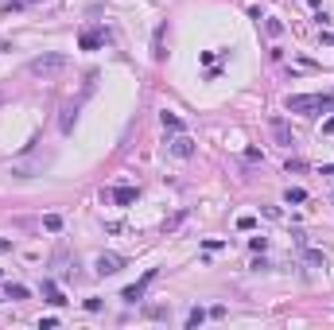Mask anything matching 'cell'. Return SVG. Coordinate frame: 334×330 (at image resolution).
<instances>
[{
	"label": "cell",
	"instance_id": "1",
	"mask_svg": "<svg viewBox=\"0 0 334 330\" xmlns=\"http://www.w3.org/2000/svg\"><path fill=\"white\" fill-rule=\"evenodd\" d=\"M334 97L331 94H291L287 97V113H307V117H319V113H331Z\"/></svg>",
	"mask_w": 334,
	"mask_h": 330
},
{
	"label": "cell",
	"instance_id": "2",
	"mask_svg": "<svg viewBox=\"0 0 334 330\" xmlns=\"http://www.w3.org/2000/svg\"><path fill=\"white\" fill-rule=\"evenodd\" d=\"M70 66V58L62 55V51H43V55H35L31 62H27V74H35V78H58L62 70Z\"/></svg>",
	"mask_w": 334,
	"mask_h": 330
},
{
	"label": "cell",
	"instance_id": "3",
	"mask_svg": "<svg viewBox=\"0 0 334 330\" xmlns=\"http://www.w3.org/2000/svg\"><path fill=\"white\" fill-rule=\"evenodd\" d=\"M156 276H160V268H148V272L140 276L136 283H128V287L120 291V299H124V303H140V299H144V291L152 287V280H156Z\"/></svg>",
	"mask_w": 334,
	"mask_h": 330
},
{
	"label": "cell",
	"instance_id": "4",
	"mask_svg": "<svg viewBox=\"0 0 334 330\" xmlns=\"http://www.w3.org/2000/svg\"><path fill=\"white\" fill-rule=\"evenodd\" d=\"M268 128H272V136H276L280 148H291V144H295V136H291V124H287L284 117H268Z\"/></svg>",
	"mask_w": 334,
	"mask_h": 330
},
{
	"label": "cell",
	"instance_id": "5",
	"mask_svg": "<svg viewBox=\"0 0 334 330\" xmlns=\"http://www.w3.org/2000/svg\"><path fill=\"white\" fill-rule=\"evenodd\" d=\"M167 148H171V156H179V160H191V156H194V140H191L187 132H175V136L167 140Z\"/></svg>",
	"mask_w": 334,
	"mask_h": 330
},
{
	"label": "cell",
	"instance_id": "6",
	"mask_svg": "<svg viewBox=\"0 0 334 330\" xmlns=\"http://www.w3.org/2000/svg\"><path fill=\"white\" fill-rule=\"evenodd\" d=\"M94 268H97V276H117L120 268H124V257H117V253H101V257L94 260Z\"/></svg>",
	"mask_w": 334,
	"mask_h": 330
},
{
	"label": "cell",
	"instance_id": "7",
	"mask_svg": "<svg viewBox=\"0 0 334 330\" xmlns=\"http://www.w3.org/2000/svg\"><path fill=\"white\" fill-rule=\"evenodd\" d=\"M164 55H167V24H160L156 27V39H152V58L164 62Z\"/></svg>",
	"mask_w": 334,
	"mask_h": 330
},
{
	"label": "cell",
	"instance_id": "8",
	"mask_svg": "<svg viewBox=\"0 0 334 330\" xmlns=\"http://www.w3.org/2000/svg\"><path fill=\"white\" fill-rule=\"evenodd\" d=\"M109 198L117 202V206H132V202L140 198V190H136V187H117V190H113Z\"/></svg>",
	"mask_w": 334,
	"mask_h": 330
},
{
	"label": "cell",
	"instance_id": "9",
	"mask_svg": "<svg viewBox=\"0 0 334 330\" xmlns=\"http://www.w3.org/2000/svg\"><path fill=\"white\" fill-rule=\"evenodd\" d=\"M43 299H47V303H55V307H66V295L58 291L55 280H43Z\"/></svg>",
	"mask_w": 334,
	"mask_h": 330
},
{
	"label": "cell",
	"instance_id": "10",
	"mask_svg": "<svg viewBox=\"0 0 334 330\" xmlns=\"http://www.w3.org/2000/svg\"><path fill=\"white\" fill-rule=\"evenodd\" d=\"M78 47H82V51H97V47H101V31H94V27H86V31L78 35Z\"/></svg>",
	"mask_w": 334,
	"mask_h": 330
},
{
	"label": "cell",
	"instance_id": "11",
	"mask_svg": "<svg viewBox=\"0 0 334 330\" xmlns=\"http://www.w3.org/2000/svg\"><path fill=\"white\" fill-rule=\"evenodd\" d=\"M78 109H82V97H78V101H70V105L62 109V120H58V124H62V132H70V128H74V120H78Z\"/></svg>",
	"mask_w": 334,
	"mask_h": 330
},
{
	"label": "cell",
	"instance_id": "12",
	"mask_svg": "<svg viewBox=\"0 0 334 330\" xmlns=\"http://www.w3.org/2000/svg\"><path fill=\"white\" fill-rule=\"evenodd\" d=\"M27 295H31V291H27L24 283H12V280L4 283V299H16V303H20V299H27Z\"/></svg>",
	"mask_w": 334,
	"mask_h": 330
},
{
	"label": "cell",
	"instance_id": "13",
	"mask_svg": "<svg viewBox=\"0 0 334 330\" xmlns=\"http://www.w3.org/2000/svg\"><path fill=\"white\" fill-rule=\"evenodd\" d=\"M284 202H287V206H299V202H307V190H303V187H287V190H284Z\"/></svg>",
	"mask_w": 334,
	"mask_h": 330
},
{
	"label": "cell",
	"instance_id": "14",
	"mask_svg": "<svg viewBox=\"0 0 334 330\" xmlns=\"http://www.w3.org/2000/svg\"><path fill=\"white\" fill-rule=\"evenodd\" d=\"M160 120H164V128H167V132H183V120H179V117H175L171 109H164V113H160Z\"/></svg>",
	"mask_w": 334,
	"mask_h": 330
},
{
	"label": "cell",
	"instance_id": "15",
	"mask_svg": "<svg viewBox=\"0 0 334 330\" xmlns=\"http://www.w3.org/2000/svg\"><path fill=\"white\" fill-rule=\"evenodd\" d=\"M55 264L62 268V276H74V268H78V264H70V257H66V249H58V253H55Z\"/></svg>",
	"mask_w": 334,
	"mask_h": 330
},
{
	"label": "cell",
	"instance_id": "16",
	"mask_svg": "<svg viewBox=\"0 0 334 330\" xmlns=\"http://www.w3.org/2000/svg\"><path fill=\"white\" fill-rule=\"evenodd\" d=\"M303 260H307L311 268H327V253H315V249H307V253H303Z\"/></svg>",
	"mask_w": 334,
	"mask_h": 330
},
{
	"label": "cell",
	"instance_id": "17",
	"mask_svg": "<svg viewBox=\"0 0 334 330\" xmlns=\"http://www.w3.org/2000/svg\"><path fill=\"white\" fill-rule=\"evenodd\" d=\"M237 229H241V233H249V229H257V218H253V214H241V218H237Z\"/></svg>",
	"mask_w": 334,
	"mask_h": 330
},
{
	"label": "cell",
	"instance_id": "18",
	"mask_svg": "<svg viewBox=\"0 0 334 330\" xmlns=\"http://www.w3.org/2000/svg\"><path fill=\"white\" fill-rule=\"evenodd\" d=\"M202 319H206V311H202V307H191V315H187V327H198Z\"/></svg>",
	"mask_w": 334,
	"mask_h": 330
},
{
	"label": "cell",
	"instance_id": "19",
	"mask_svg": "<svg viewBox=\"0 0 334 330\" xmlns=\"http://www.w3.org/2000/svg\"><path fill=\"white\" fill-rule=\"evenodd\" d=\"M43 229L58 233V229H62V218H58V214H47V218H43Z\"/></svg>",
	"mask_w": 334,
	"mask_h": 330
},
{
	"label": "cell",
	"instance_id": "20",
	"mask_svg": "<svg viewBox=\"0 0 334 330\" xmlns=\"http://www.w3.org/2000/svg\"><path fill=\"white\" fill-rule=\"evenodd\" d=\"M249 249H253V253H264V249H268V237H249Z\"/></svg>",
	"mask_w": 334,
	"mask_h": 330
},
{
	"label": "cell",
	"instance_id": "21",
	"mask_svg": "<svg viewBox=\"0 0 334 330\" xmlns=\"http://www.w3.org/2000/svg\"><path fill=\"white\" fill-rule=\"evenodd\" d=\"M264 27H268V35H284V24H280V20H268Z\"/></svg>",
	"mask_w": 334,
	"mask_h": 330
},
{
	"label": "cell",
	"instance_id": "22",
	"mask_svg": "<svg viewBox=\"0 0 334 330\" xmlns=\"http://www.w3.org/2000/svg\"><path fill=\"white\" fill-rule=\"evenodd\" d=\"M4 101H8V90H4V86H0V105H4Z\"/></svg>",
	"mask_w": 334,
	"mask_h": 330
},
{
	"label": "cell",
	"instance_id": "23",
	"mask_svg": "<svg viewBox=\"0 0 334 330\" xmlns=\"http://www.w3.org/2000/svg\"><path fill=\"white\" fill-rule=\"evenodd\" d=\"M323 128H327V132H334V120H327V124H323Z\"/></svg>",
	"mask_w": 334,
	"mask_h": 330
},
{
	"label": "cell",
	"instance_id": "24",
	"mask_svg": "<svg viewBox=\"0 0 334 330\" xmlns=\"http://www.w3.org/2000/svg\"><path fill=\"white\" fill-rule=\"evenodd\" d=\"M8 47H12V43H0V51H8Z\"/></svg>",
	"mask_w": 334,
	"mask_h": 330
}]
</instances>
